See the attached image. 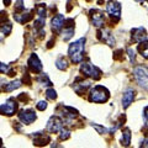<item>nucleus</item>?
<instances>
[{"label":"nucleus","instance_id":"f257e3e1","mask_svg":"<svg viewBox=\"0 0 148 148\" xmlns=\"http://www.w3.org/2000/svg\"><path fill=\"white\" fill-rule=\"evenodd\" d=\"M85 37H82V38L77 40L75 42H73L69 45L68 47V54L69 58L73 63H80L84 59V48H85Z\"/></svg>","mask_w":148,"mask_h":148},{"label":"nucleus","instance_id":"f03ea898","mask_svg":"<svg viewBox=\"0 0 148 148\" xmlns=\"http://www.w3.org/2000/svg\"><path fill=\"white\" fill-rule=\"evenodd\" d=\"M110 98V92L103 85H96L90 90L89 94V101L90 103H96V104H103L106 103Z\"/></svg>","mask_w":148,"mask_h":148},{"label":"nucleus","instance_id":"7ed1b4c3","mask_svg":"<svg viewBox=\"0 0 148 148\" xmlns=\"http://www.w3.org/2000/svg\"><path fill=\"white\" fill-rule=\"evenodd\" d=\"M133 74L138 85L148 91V68L146 66H138L133 69Z\"/></svg>","mask_w":148,"mask_h":148},{"label":"nucleus","instance_id":"20e7f679","mask_svg":"<svg viewBox=\"0 0 148 148\" xmlns=\"http://www.w3.org/2000/svg\"><path fill=\"white\" fill-rule=\"evenodd\" d=\"M80 72L84 74V75L89 77V78H91V79H94V80H99L101 78V71L98 67H95L94 64H91L89 61L82 63Z\"/></svg>","mask_w":148,"mask_h":148},{"label":"nucleus","instance_id":"39448f33","mask_svg":"<svg viewBox=\"0 0 148 148\" xmlns=\"http://www.w3.org/2000/svg\"><path fill=\"white\" fill-rule=\"evenodd\" d=\"M18 104L14 98H9L5 103L0 105V114L6 115V116H12L17 111Z\"/></svg>","mask_w":148,"mask_h":148},{"label":"nucleus","instance_id":"423d86ee","mask_svg":"<svg viewBox=\"0 0 148 148\" xmlns=\"http://www.w3.org/2000/svg\"><path fill=\"white\" fill-rule=\"evenodd\" d=\"M106 10H108V14L112 20L115 21L120 20V17H121V4L120 3L115 1V0H111V1L108 3V5H106Z\"/></svg>","mask_w":148,"mask_h":148},{"label":"nucleus","instance_id":"0eeeda50","mask_svg":"<svg viewBox=\"0 0 148 148\" xmlns=\"http://www.w3.org/2000/svg\"><path fill=\"white\" fill-rule=\"evenodd\" d=\"M62 128H63V120L58 116H51V119L47 122V126H46V130L49 133H56L61 131Z\"/></svg>","mask_w":148,"mask_h":148},{"label":"nucleus","instance_id":"6e6552de","mask_svg":"<svg viewBox=\"0 0 148 148\" xmlns=\"http://www.w3.org/2000/svg\"><path fill=\"white\" fill-rule=\"evenodd\" d=\"M36 119H37L36 112H35V110H32V109L21 110L20 114H18V120L24 125H31Z\"/></svg>","mask_w":148,"mask_h":148},{"label":"nucleus","instance_id":"1a4fd4ad","mask_svg":"<svg viewBox=\"0 0 148 148\" xmlns=\"http://www.w3.org/2000/svg\"><path fill=\"white\" fill-rule=\"evenodd\" d=\"M90 18H91V24L96 26V27H101L104 25L105 17H104V12L99 10V9H91L90 10Z\"/></svg>","mask_w":148,"mask_h":148},{"label":"nucleus","instance_id":"9d476101","mask_svg":"<svg viewBox=\"0 0 148 148\" xmlns=\"http://www.w3.org/2000/svg\"><path fill=\"white\" fill-rule=\"evenodd\" d=\"M27 66H29L30 71L32 73H40L41 71H42V63H41L40 58L37 54H31L29 61H27Z\"/></svg>","mask_w":148,"mask_h":148},{"label":"nucleus","instance_id":"9b49d317","mask_svg":"<svg viewBox=\"0 0 148 148\" xmlns=\"http://www.w3.org/2000/svg\"><path fill=\"white\" fill-rule=\"evenodd\" d=\"M91 83L89 80H83L82 78H77L75 82H74V85H73V89L75 90L77 94H84V92H86V90L90 88Z\"/></svg>","mask_w":148,"mask_h":148},{"label":"nucleus","instance_id":"f8f14e48","mask_svg":"<svg viewBox=\"0 0 148 148\" xmlns=\"http://www.w3.org/2000/svg\"><path fill=\"white\" fill-rule=\"evenodd\" d=\"M131 38H132L133 42L140 43V42H142V41L147 40V32L143 27H136V29H132L131 30Z\"/></svg>","mask_w":148,"mask_h":148},{"label":"nucleus","instance_id":"ddd939ff","mask_svg":"<svg viewBox=\"0 0 148 148\" xmlns=\"http://www.w3.org/2000/svg\"><path fill=\"white\" fill-rule=\"evenodd\" d=\"M64 24H66V17H64V15H62V14L56 15L54 17H52V21H51L53 32H57V34L61 32V30H62V27L64 26Z\"/></svg>","mask_w":148,"mask_h":148},{"label":"nucleus","instance_id":"4468645a","mask_svg":"<svg viewBox=\"0 0 148 148\" xmlns=\"http://www.w3.org/2000/svg\"><path fill=\"white\" fill-rule=\"evenodd\" d=\"M98 38L109 46H115V37L109 30H99L98 31Z\"/></svg>","mask_w":148,"mask_h":148},{"label":"nucleus","instance_id":"2eb2a0df","mask_svg":"<svg viewBox=\"0 0 148 148\" xmlns=\"http://www.w3.org/2000/svg\"><path fill=\"white\" fill-rule=\"evenodd\" d=\"M135 96H136V91L133 89H128L123 92V96H122V108L123 109H127L130 105L133 103L135 100Z\"/></svg>","mask_w":148,"mask_h":148},{"label":"nucleus","instance_id":"dca6fc26","mask_svg":"<svg viewBox=\"0 0 148 148\" xmlns=\"http://www.w3.org/2000/svg\"><path fill=\"white\" fill-rule=\"evenodd\" d=\"M51 141L48 135H45L42 132H36L34 136V145L36 146H46Z\"/></svg>","mask_w":148,"mask_h":148},{"label":"nucleus","instance_id":"f3484780","mask_svg":"<svg viewBox=\"0 0 148 148\" xmlns=\"http://www.w3.org/2000/svg\"><path fill=\"white\" fill-rule=\"evenodd\" d=\"M14 18H15V21H17L18 24H26V22H29L32 18V10H26V11L24 10L21 15L15 14V15H14Z\"/></svg>","mask_w":148,"mask_h":148},{"label":"nucleus","instance_id":"a211bd4d","mask_svg":"<svg viewBox=\"0 0 148 148\" xmlns=\"http://www.w3.org/2000/svg\"><path fill=\"white\" fill-rule=\"evenodd\" d=\"M137 49H138V52L141 53V56H142L143 58L148 59V40L140 42V45H138Z\"/></svg>","mask_w":148,"mask_h":148},{"label":"nucleus","instance_id":"6ab92c4d","mask_svg":"<svg viewBox=\"0 0 148 148\" xmlns=\"http://www.w3.org/2000/svg\"><path fill=\"white\" fill-rule=\"evenodd\" d=\"M121 143L122 146H130V143H131V131H130V128H125L122 131Z\"/></svg>","mask_w":148,"mask_h":148},{"label":"nucleus","instance_id":"aec40b11","mask_svg":"<svg viewBox=\"0 0 148 148\" xmlns=\"http://www.w3.org/2000/svg\"><path fill=\"white\" fill-rule=\"evenodd\" d=\"M20 86H21V80H15V82L8 83V84L4 85V90L5 91H12V90H15Z\"/></svg>","mask_w":148,"mask_h":148},{"label":"nucleus","instance_id":"412c9836","mask_svg":"<svg viewBox=\"0 0 148 148\" xmlns=\"http://www.w3.org/2000/svg\"><path fill=\"white\" fill-rule=\"evenodd\" d=\"M56 67H57L59 71H66L68 68V62L66 61L64 57H59L57 61H56Z\"/></svg>","mask_w":148,"mask_h":148},{"label":"nucleus","instance_id":"4be33fe9","mask_svg":"<svg viewBox=\"0 0 148 148\" xmlns=\"http://www.w3.org/2000/svg\"><path fill=\"white\" fill-rule=\"evenodd\" d=\"M37 82H38V84H41V85H47V86L52 85V82L49 80V78L46 75V74H42V75L37 79Z\"/></svg>","mask_w":148,"mask_h":148},{"label":"nucleus","instance_id":"5701e85b","mask_svg":"<svg viewBox=\"0 0 148 148\" xmlns=\"http://www.w3.org/2000/svg\"><path fill=\"white\" fill-rule=\"evenodd\" d=\"M59 132H61L59 138H61L62 141H66V140H68V138L71 137V132H69V130H67V128H62Z\"/></svg>","mask_w":148,"mask_h":148},{"label":"nucleus","instance_id":"b1692460","mask_svg":"<svg viewBox=\"0 0 148 148\" xmlns=\"http://www.w3.org/2000/svg\"><path fill=\"white\" fill-rule=\"evenodd\" d=\"M46 96H47V99H51V100H54L56 98H57V92H56L54 89H47L46 90Z\"/></svg>","mask_w":148,"mask_h":148},{"label":"nucleus","instance_id":"393cba45","mask_svg":"<svg viewBox=\"0 0 148 148\" xmlns=\"http://www.w3.org/2000/svg\"><path fill=\"white\" fill-rule=\"evenodd\" d=\"M127 53H128V57H130V62H131V63H135V61H136V51L130 47V48L127 49Z\"/></svg>","mask_w":148,"mask_h":148},{"label":"nucleus","instance_id":"a878e982","mask_svg":"<svg viewBox=\"0 0 148 148\" xmlns=\"http://www.w3.org/2000/svg\"><path fill=\"white\" fill-rule=\"evenodd\" d=\"M25 10V5H24V0H17L15 4V11H24Z\"/></svg>","mask_w":148,"mask_h":148},{"label":"nucleus","instance_id":"bb28decb","mask_svg":"<svg viewBox=\"0 0 148 148\" xmlns=\"http://www.w3.org/2000/svg\"><path fill=\"white\" fill-rule=\"evenodd\" d=\"M36 108H37V110H40V111H45L46 109H47V103L43 101V100H41V101H38V103L36 104Z\"/></svg>","mask_w":148,"mask_h":148},{"label":"nucleus","instance_id":"cd10ccee","mask_svg":"<svg viewBox=\"0 0 148 148\" xmlns=\"http://www.w3.org/2000/svg\"><path fill=\"white\" fill-rule=\"evenodd\" d=\"M91 126L94 127L96 131H98V133H100V135H103V133H106L108 132V130H106L105 127H103V126H99V125H95V123H91Z\"/></svg>","mask_w":148,"mask_h":148},{"label":"nucleus","instance_id":"c85d7f7f","mask_svg":"<svg viewBox=\"0 0 148 148\" xmlns=\"http://www.w3.org/2000/svg\"><path fill=\"white\" fill-rule=\"evenodd\" d=\"M0 73H5V74L11 73V72H10V67H9L8 64L0 63Z\"/></svg>","mask_w":148,"mask_h":148},{"label":"nucleus","instance_id":"c756f323","mask_svg":"<svg viewBox=\"0 0 148 148\" xmlns=\"http://www.w3.org/2000/svg\"><path fill=\"white\" fill-rule=\"evenodd\" d=\"M143 117H145L146 125L148 126V106H146V108H145V110H143Z\"/></svg>","mask_w":148,"mask_h":148},{"label":"nucleus","instance_id":"7c9ffc66","mask_svg":"<svg viewBox=\"0 0 148 148\" xmlns=\"http://www.w3.org/2000/svg\"><path fill=\"white\" fill-rule=\"evenodd\" d=\"M3 3H4V5L5 6H9L10 5V3H11V0H3Z\"/></svg>","mask_w":148,"mask_h":148},{"label":"nucleus","instance_id":"2f4dec72","mask_svg":"<svg viewBox=\"0 0 148 148\" xmlns=\"http://www.w3.org/2000/svg\"><path fill=\"white\" fill-rule=\"evenodd\" d=\"M137 3H145V1H147V0H136Z\"/></svg>","mask_w":148,"mask_h":148},{"label":"nucleus","instance_id":"473e14b6","mask_svg":"<svg viewBox=\"0 0 148 148\" xmlns=\"http://www.w3.org/2000/svg\"><path fill=\"white\" fill-rule=\"evenodd\" d=\"M3 146V141H1V138H0V147Z\"/></svg>","mask_w":148,"mask_h":148},{"label":"nucleus","instance_id":"72a5a7b5","mask_svg":"<svg viewBox=\"0 0 148 148\" xmlns=\"http://www.w3.org/2000/svg\"><path fill=\"white\" fill-rule=\"evenodd\" d=\"M147 1H148V0H147Z\"/></svg>","mask_w":148,"mask_h":148}]
</instances>
